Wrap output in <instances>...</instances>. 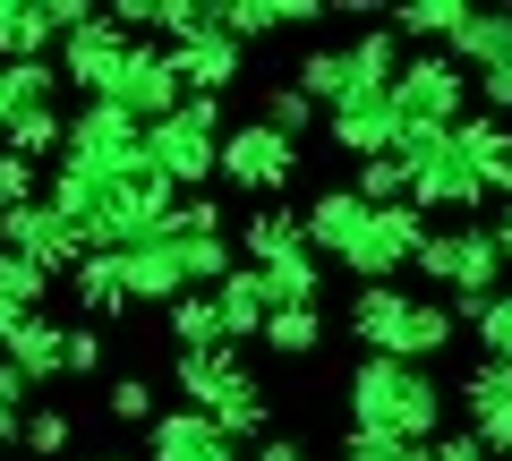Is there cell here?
Returning <instances> with one entry per match:
<instances>
[{
    "label": "cell",
    "mask_w": 512,
    "mask_h": 461,
    "mask_svg": "<svg viewBox=\"0 0 512 461\" xmlns=\"http://www.w3.org/2000/svg\"><path fill=\"white\" fill-rule=\"evenodd\" d=\"M103 410H111L120 427H154V419H163V402H154L146 376H111V385H103Z\"/></svg>",
    "instance_id": "8d00e7d4"
},
{
    "label": "cell",
    "mask_w": 512,
    "mask_h": 461,
    "mask_svg": "<svg viewBox=\"0 0 512 461\" xmlns=\"http://www.w3.org/2000/svg\"><path fill=\"white\" fill-rule=\"evenodd\" d=\"M256 120H265L274 137H291V146H299V129H325V111H316L308 94L291 86V77H282V86H265V103H256Z\"/></svg>",
    "instance_id": "1f68e13d"
},
{
    "label": "cell",
    "mask_w": 512,
    "mask_h": 461,
    "mask_svg": "<svg viewBox=\"0 0 512 461\" xmlns=\"http://www.w3.org/2000/svg\"><path fill=\"white\" fill-rule=\"evenodd\" d=\"M18 436H26V410H0V453H18Z\"/></svg>",
    "instance_id": "7dc6e473"
},
{
    "label": "cell",
    "mask_w": 512,
    "mask_h": 461,
    "mask_svg": "<svg viewBox=\"0 0 512 461\" xmlns=\"http://www.w3.org/2000/svg\"><path fill=\"white\" fill-rule=\"evenodd\" d=\"M222 129H231V120H222L214 94H180V103H171L163 120L146 129V163L163 171L171 188H205V180H214V146H222Z\"/></svg>",
    "instance_id": "3957f363"
},
{
    "label": "cell",
    "mask_w": 512,
    "mask_h": 461,
    "mask_svg": "<svg viewBox=\"0 0 512 461\" xmlns=\"http://www.w3.org/2000/svg\"><path fill=\"white\" fill-rule=\"evenodd\" d=\"M69 299L86 308V325L120 316V308H128V291H120V257H77V274H69Z\"/></svg>",
    "instance_id": "484cf974"
},
{
    "label": "cell",
    "mask_w": 512,
    "mask_h": 461,
    "mask_svg": "<svg viewBox=\"0 0 512 461\" xmlns=\"http://www.w3.org/2000/svg\"><path fill=\"white\" fill-rule=\"evenodd\" d=\"M478 86V111L487 120H512V69H487V77H470Z\"/></svg>",
    "instance_id": "b9f144b4"
},
{
    "label": "cell",
    "mask_w": 512,
    "mask_h": 461,
    "mask_svg": "<svg viewBox=\"0 0 512 461\" xmlns=\"http://www.w3.org/2000/svg\"><path fill=\"white\" fill-rule=\"evenodd\" d=\"M384 103H393L402 129H453L461 111H470V77L444 52H410L402 69H393V86H384Z\"/></svg>",
    "instance_id": "277c9868"
},
{
    "label": "cell",
    "mask_w": 512,
    "mask_h": 461,
    "mask_svg": "<svg viewBox=\"0 0 512 461\" xmlns=\"http://www.w3.org/2000/svg\"><path fill=\"white\" fill-rule=\"evenodd\" d=\"M43 188H35V163H18V154L0 146V214H9V205H35Z\"/></svg>",
    "instance_id": "60d3db41"
},
{
    "label": "cell",
    "mask_w": 512,
    "mask_h": 461,
    "mask_svg": "<svg viewBox=\"0 0 512 461\" xmlns=\"http://www.w3.org/2000/svg\"><path fill=\"white\" fill-rule=\"evenodd\" d=\"M487 240H495V257H504V265H512V205H504V214H495V222H487Z\"/></svg>",
    "instance_id": "f6af8a7d"
},
{
    "label": "cell",
    "mask_w": 512,
    "mask_h": 461,
    "mask_svg": "<svg viewBox=\"0 0 512 461\" xmlns=\"http://www.w3.org/2000/svg\"><path fill=\"white\" fill-rule=\"evenodd\" d=\"M69 444H77V419H69V410H52V402L26 410V436H18V453H26V461H60Z\"/></svg>",
    "instance_id": "e575fe53"
},
{
    "label": "cell",
    "mask_w": 512,
    "mask_h": 461,
    "mask_svg": "<svg viewBox=\"0 0 512 461\" xmlns=\"http://www.w3.org/2000/svg\"><path fill=\"white\" fill-rule=\"evenodd\" d=\"M342 60H350V94L342 103H384V86H393V69H402V43L384 35V18H376L367 35L342 43Z\"/></svg>",
    "instance_id": "ffe728a7"
},
{
    "label": "cell",
    "mask_w": 512,
    "mask_h": 461,
    "mask_svg": "<svg viewBox=\"0 0 512 461\" xmlns=\"http://www.w3.org/2000/svg\"><path fill=\"white\" fill-rule=\"evenodd\" d=\"M214 171L239 188V197H265V205H282V188L299 180V146H291V137H274L265 120H239V129H222Z\"/></svg>",
    "instance_id": "5b68a950"
},
{
    "label": "cell",
    "mask_w": 512,
    "mask_h": 461,
    "mask_svg": "<svg viewBox=\"0 0 512 461\" xmlns=\"http://www.w3.org/2000/svg\"><path fill=\"white\" fill-rule=\"evenodd\" d=\"M350 197H359V205H402V197H410V180H402V163H393V154H376V163H359Z\"/></svg>",
    "instance_id": "f35d334b"
},
{
    "label": "cell",
    "mask_w": 512,
    "mask_h": 461,
    "mask_svg": "<svg viewBox=\"0 0 512 461\" xmlns=\"http://www.w3.org/2000/svg\"><path fill=\"white\" fill-rule=\"evenodd\" d=\"M0 410H35V385H26L9 359H0Z\"/></svg>",
    "instance_id": "ee69618b"
},
{
    "label": "cell",
    "mask_w": 512,
    "mask_h": 461,
    "mask_svg": "<svg viewBox=\"0 0 512 461\" xmlns=\"http://www.w3.org/2000/svg\"><path fill=\"white\" fill-rule=\"evenodd\" d=\"M453 154L478 171V188H487V197H504V171H512V120L461 111V120H453Z\"/></svg>",
    "instance_id": "9a60e30c"
},
{
    "label": "cell",
    "mask_w": 512,
    "mask_h": 461,
    "mask_svg": "<svg viewBox=\"0 0 512 461\" xmlns=\"http://www.w3.org/2000/svg\"><path fill=\"white\" fill-rule=\"evenodd\" d=\"M171 385H180V402L197 410V419H214L231 444H265L274 436V402H265V385L248 376L239 351H180L171 359Z\"/></svg>",
    "instance_id": "7a4b0ae2"
},
{
    "label": "cell",
    "mask_w": 512,
    "mask_h": 461,
    "mask_svg": "<svg viewBox=\"0 0 512 461\" xmlns=\"http://www.w3.org/2000/svg\"><path fill=\"white\" fill-rule=\"evenodd\" d=\"M256 342H265L274 359H316V342H325V316H316V308H274Z\"/></svg>",
    "instance_id": "f546056e"
},
{
    "label": "cell",
    "mask_w": 512,
    "mask_h": 461,
    "mask_svg": "<svg viewBox=\"0 0 512 461\" xmlns=\"http://www.w3.org/2000/svg\"><path fill=\"white\" fill-rule=\"evenodd\" d=\"M43 43H52L43 0H0V69L9 60H43Z\"/></svg>",
    "instance_id": "f1b7e54d"
},
{
    "label": "cell",
    "mask_w": 512,
    "mask_h": 461,
    "mask_svg": "<svg viewBox=\"0 0 512 461\" xmlns=\"http://www.w3.org/2000/svg\"><path fill=\"white\" fill-rule=\"evenodd\" d=\"M419 240H427V214H410V205H367L359 231H350V248H342V265L359 282H393L419 257Z\"/></svg>",
    "instance_id": "8992f818"
},
{
    "label": "cell",
    "mask_w": 512,
    "mask_h": 461,
    "mask_svg": "<svg viewBox=\"0 0 512 461\" xmlns=\"http://www.w3.org/2000/svg\"><path fill=\"white\" fill-rule=\"evenodd\" d=\"M453 26H461L453 0H419V9H402V18H384V35L393 43H453Z\"/></svg>",
    "instance_id": "d590c367"
},
{
    "label": "cell",
    "mask_w": 512,
    "mask_h": 461,
    "mask_svg": "<svg viewBox=\"0 0 512 461\" xmlns=\"http://www.w3.org/2000/svg\"><path fill=\"white\" fill-rule=\"evenodd\" d=\"M163 60H171V77H180V94H214V103L239 86V69H248V52H239L222 26L197 35V43H163Z\"/></svg>",
    "instance_id": "8fae6325"
},
{
    "label": "cell",
    "mask_w": 512,
    "mask_h": 461,
    "mask_svg": "<svg viewBox=\"0 0 512 461\" xmlns=\"http://www.w3.org/2000/svg\"><path fill=\"white\" fill-rule=\"evenodd\" d=\"M248 274L265 282V299H274V308H316V291H325V257H316V248L274 257V265H248Z\"/></svg>",
    "instance_id": "d4e9b609"
},
{
    "label": "cell",
    "mask_w": 512,
    "mask_h": 461,
    "mask_svg": "<svg viewBox=\"0 0 512 461\" xmlns=\"http://www.w3.org/2000/svg\"><path fill=\"white\" fill-rule=\"evenodd\" d=\"M453 308H436V299H410L402 308V333H393V359H410V368H427L436 351H453Z\"/></svg>",
    "instance_id": "cb8c5ba5"
},
{
    "label": "cell",
    "mask_w": 512,
    "mask_h": 461,
    "mask_svg": "<svg viewBox=\"0 0 512 461\" xmlns=\"http://www.w3.org/2000/svg\"><path fill=\"white\" fill-rule=\"evenodd\" d=\"M205 299H214V316H222V342H231V351H239V342H256V333H265V316H274V299H265V282H256L248 265H231V274H222Z\"/></svg>",
    "instance_id": "ac0fdd59"
},
{
    "label": "cell",
    "mask_w": 512,
    "mask_h": 461,
    "mask_svg": "<svg viewBox=\"0 0 512 461\" xmlns=\"http://www.w3.org/2000/svg\"><path fill=\"white\" fill-rule=\"evenodd\" d=\"M444 240H453V274H444V291L461 299V308H453V325H461L487 291H504V257H495L487 231H444Z\"/></svg>",
    "instance_id": "2e32d148"
},
{
    "label": "cell",
    "mask_w": 512,
    "mask_h": 461,
    "mask_svg": "<svg viewBox=\"0 0 512 461\" xmlns=\"http://www.w3.org/2000/svg\"><path fill=\"white\" fill-rule=\"evenodd\" d=\"M60 137H69L60 103H43V111H9V120H0V146L18 154V163H43V154H60Z\"/></svg>",
    "instance_id": "4316f807"
},
{
    "label": "cell",
    "mask_w": 512,
    "mask_h": 461,
    "mask_svg": "<svg viewBox=\"0 0 512 461\" xmlns=\"http://www.w3.org/2000/svg\"><path fill=\"white\" fill-rule=\"evenodd\" d=\"M43 299H52V282H43L35 265H26V257H9V248H0V308H18V316H35Z\"/></svg>",
    "instance_id": "74e56055"
},
{
    "label": "cell",
    "mask_w": 512,
    "mask_h": 461,
    "mask_svg": "<svg viewBox=\"0 0 512 461\" xmlns=\"http://www.w3.org/2000/svg\"><path fill=\"white\" fill-rule=\"evenodd\" d=\"M256 461H308V453H299L291 436H265V444H256Z\"/></svg>",
    "instance_id": "bcb514c9"
},
{
    "label": "cell",
    "mask_w": 512,
    "mask_h": 461,
    "mask_svg": "<svg viewBox=\"0 0 512 461\" xmlns=\"http://www.w3.org/2000/svg\"><path fill=\"white\" fill-rule=\"evenodd\" d=\"M86 461H120V453H86Z\"/></svg>",
    "instance_id": "816d5d0a"
},
{
    "label": "cell",
    "mask_w": 512,
    "mask_h": 461,
    "mask_svg": "<svg viewBox=\"0 0 512 461\" xmlns=\"http://www.w3.org/2000/svg\"><path fill=\"white\" fill-rule=\"evenodd\" d=\"M214 26L231 43L248 35H291V26H325V9H308V0H214Z\"/></svg>",
    "instance_id": "d6986e66"
},
{
    "label": "cell",
    "mask_w": 512,
    "mask_h": 461,
    "mask_svg": "<svg viewBox=\"0 0 512 461\" xmlns=\"http://www.w3.org/2000/svg\"><path fill=\"white\" fill-rule=\"evenodd\" d=\"M163 248H197V240H222V205L214 197H180L163 214V231H154Z\"/></svg>",
    "instance_id": "d6a6232c"
},
{
    "label": "cell",
    "mask_w": 512,
    "mask_h": 461,
    "mask_svg": "<svg viewBox=\"0 0 512 461\" xmlns=\"http://www.w3.org/2000/svg\"><path fill=\"white\" fill-rule=\"evenodd\" d=\"M0 120H9V86H0Z\"/></svg>",
    "instance_id": "681fc988"
},
{
    "label": "cell",
    "mask_w": 512,
    "mask_h": 461,
    "mask_svg": "<svg viewBox=\"0 0 512 461\" xmlns=\"http://www.w3.org/2000/svg\"><path fill=\"white\" fill-rule=\"evenodd\" d=\"M291 86L308 94L316 111H333V103H342V94H350V60H342V43H316V52H299Z\"/></svg>",
    "instance_id": "83f0119b"
},
{
    "label": "cell",
    "mask_w": 512,
    "mask_h": 461,
    "mask_svg": "<svg viewBox=\"0 0 512 461\" xmlns=\"http://www.w3.org/2000/svg\"><path fill=\"white\" fill-rule=\"evenodd\" d=\"M504 205H512V171H504Z\"/></svg>",
    "instance_id": "f907efd6"
},
{
    "label": "cell",
    "mask_w": 512,
    "mask_h": 461,
    "mask_svg": "<svg viewBox=\"0 0 512 461\" xmlns=\"http://www.w3.org/2000/svg\"><path fill=\"white\" fill-rule=\"evenodd\" d=\"M402 308H410V299L393 291V282H359V299H350V316H342V325L367 342V359H393V333H402Z\"/></svg>",
    "instance_id": "44dd1931"
},
{
    "label": "cell",
    "mask_w": 512,
    "mask_h": 461,
    "mask_svg": "<svg viewBox=\"0 0 512 461\" xmlns=\"http://www.w3.org/2000/svg\"><path fill=\"white\" fill-rule=\"evenodd\" d=\"M470 325H478V359H495V368H512V282L504 291H487L470 308Z\"/></svg>",
    "instance_id": "836d02e7"
},
{
    "label": "cell",
    "mask_w": 512,
    "mask_h": 461,
    "mask_svg": "<svg viewBox=\"0 0 512 461\" xmlns=\"http://www.w3.org/2000/svg\"><path fill=\"white\" fill-rule=\"evenodd\" d=\"M461 77H487V69H512V9H461L453 43H444Z\"/></svg>",
    "instance_id": "4fadbf2b"
},
{
    "label": "cell",
    "mask_w": 512,
    "mask_h": 461,
    "mask_svg": "<svg viewBox=\"0 0 512 461\" xmlns=\"http://www.w3.org/2000/svg\"><path fill=\"white\" fill-rule=\"evenodd\" d=\"M453 402L470 410V427H461V436H478L487 453H512V368L478 359V368L461 376V393H453Z\"/></svg>",
    "instance_id": "30bf717a"
},
{
    "label": "cell",
    "mask_w": 512,
    "mask_h": 461,
    "mask_svg": "<svg viewBox=\"0 0 512 461\" xmlns=\"http://www.w3.org/2000/svg\"><path fill=\"white\" fill-rule=\"evenodd\" d=\"M171 342H180V351H231V342H222V316H214V299H205V291H180V299H171Z\"/></svg>",
    "instance_id": "4dcf8cb0"
},
{
    "label": "cell",
    "mask_w": 512,
    "mask_h": 461,
    "mask_svg": "<svg viewBox=\"0 0 512 461\" xmlns=\"http://www.w3.org/2000/svg\"><path fill=\"white\" fill-rule=\"evenodd\" d=\"M308 231H299V205H256L248 231H239V257L248 265H274V257H299Z\"/></svg>",
    "instance_id": "603a6c76"
},
{
    "label": "cell",
    "mask_w": 512,
    "mask_h": 461,
    "mask_svg": "<svg viewBox=\"0 0 512 461\" xmlns=\"http://www.w3.org/2000/svg\"><path fill=\"white\" fill-rule=\"evenodd\" d=\"M146 461H248V453H239L214 419H197V410H163V419L146 427Z\"/></svg>",
    "instance_id": "7c38bea8"
},
{
    "label": "cell",
    "mask_w": 512,
    "mask_h": 461,
    "mask_svg": "<svg viewBox=\"0 0 512 461\" xmlns=\"http://www.w3.org/2000/svg\"><path fill=\"white\" fill-rule=\"evenodd\" d=\"M9 325H18V308H0V342H9Z\"/></svg>",
    "instance_id": "c3c4849f"
},
{
    "label": "cell",
    "mask_w": 512,
    "mask_h": 461,
    "mask_svg": "<svg viewBox=\"0 0 512 461\" xmlns=\"http://www.w3.org/2000/svg\"><path fill=\"white\" fill-rule=\"evenodd\" d=\"M120 257V291H128V308H171V299L188 291V274H180V257H171L163 240H137V248H111Z\"/></svg>",
    "instance_id": "5bb4252c"
},
{
    "label": "cell",
    "mask_w": 512,
    "mask_h": 461,
    "mask_svg": "<svg viewBox=\"0 0 512 461\" xmlns=\"http://www.w3.org/2000/svg\"><path fill=\"white\" fill-rule=\"evenodd\" d=\"M393 103H333L325 111V137H333V154H350V163H376V154H393Z\"/></svg>",
    "instance_id": "e0dca14e"
},
{
    "label": "cell",
    "mask_w": 512,
    "mask_h": 461,
    "mask_svg": "<svg viewBox=\"0 0 512 461\" xmlns=\"http://www.w3.org/2000/svg\"><path fill=\"white\" fill-rule=\"evenodd\" d=\"M427 453H436V461H495V453H487V444H478V436H436V444H427Z\"/></svg>",
    "instance_id": "7bdbcfd3"
},
{
    "label": "cell",
    "mask_w": 512,
    "mask_h": 461,
    "mask_svg": "<svg viewBox=\"0 0 512 461\" xmlns=\"http://www.w3.org/2000/svg\"><path fill=\"white\" fill-rule=\"evenodd\" d=\"M504 461H512V453H504Z\"/></svg>",
    "instance_id": "f5cc1de1"
},
{
    "label": "cell",
    "mask_w": 512,
    "mask_h": 461,
    "mask_svg": "<svg viewBox=\"0 0 512 461\" xmlns=\"http://www.w3.org/2000/svg\"><path fill=\"white\" fill-rule=\"evenodd\" d=\"M60 163H77V171H128V163H146V129L128 120V111H111V103H86L69 120V137H60Z\"/></svg>",
    "instance_id": "ba28073f"
},
{
    "label": "cell",
    "mask_w": 512,
    "mask_h": 461,
    "mask_svg": "<svg viewBox=\"0 0 512 461\" xmlns=\"http://www.w3.org/2000/svg\"><path fill=\"white\" fill-rule=\"evenodd\" d=\"M60 376H103V333L94 325H60Z\"/></svg>",
    "instance_id": "ab89813d"
},
{
    "label": "cell",
    "mask_w": 512,
    "mask_h": 461,
    "mask_svg": "<svg viewBox=\"0 0 512 461\" xmlns=\"http://www.w3.org/2000/svg\"><path fill=\"white\" fill-rule=\"evenodd\" d=\"M0 248H9V257H26L43 282H69V274H77V257H86V240H77V231H69V222H60L43 197L0 214Z\"/></svg>",
    "instance_id": "52a82bcc"
},
{
    "label": "cell",
    "mask_w": 512,
    "mask_h": 461,
    "mask_svg": "<svg viewBox=\"0 0 512 461\" xmlns=\"http://www.w3.org/2000/svg\"><path fill=\"white\" fill-rule=\"evenodd\" d=\"M103 103H111V111H128L137 129H154V120L180 103V77H171L163 43H128L120 69H111V86H103Z\"/></svg>",
    "instance_id": "9c48e42d"
},
{
    "label": "cell",
    "mask_w": 512,
    "mask_h": 461,
    "mask_svg": "<svg viewBox=\"0 0 512 461\" xmlns=\"http://www.w3.org/2000/svg\"><path fill=\"white\" fill-rule=\"evenodd\" d=\"M342 402H350V436L436 444V436H444V410H453V393H444L427 368H410V359H359V368L342 376Z\"/></svg>",
    "instance_id": "6da1fadb"
},
{
    "label": "cell",
    "mask_w": 512,
    "mask_h": 461,
    "mask_svg": "<svg viewBox=\"0 0 512 461\" xmlns=\"http://www.w3.org/2000/svg\"><path fill=\"white\" fill-rule=\"evenodd\" d=\"M0 359H9V368L26 376V385H43V376H60V325L52 316H18V325H9V342H0Z\"/></svg>",
    "instance_id": "7402d4cb"
}]
</instances>
